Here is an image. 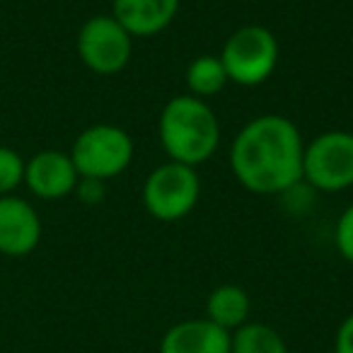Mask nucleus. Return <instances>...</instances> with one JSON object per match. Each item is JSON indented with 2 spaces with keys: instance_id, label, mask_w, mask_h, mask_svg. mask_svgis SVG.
Wrapping results in <instances>:
<instances>
[{
  "instance_id": "obj_1",
  "label": "nucleus",
  "mask_w": 353,
  "mask_h": 353,
  "mask_svg": "<svg viewBox=\"0 0 353 353\" xmlns=\"http://www.w3.org/2000/svg\"><path fill=\"white\" fill-rule=\"evenodd\" d=\"M305 141L283 114H261L232 138L228 162L240 187L259 196L288 194L303 182Z\"/></svg>"
},
{
  "instance_id": "obj_2",
  "label": "nucleus",
  "mask_w": 353,
  "mask_h": 353,
  "mask_svg": "<svg viewBox=\"0 0 353 353\" xmlns=\"http://www.w3.org/2000/svg\"><path fill=\"white\" fill-rule=\"evenodd\" d=\"M157 136L167 160L199 167L218 152L221 121L206 99L176 94L162 107Z\"/></svg>"
},
{
  "instance_id": "obj_3",
  "label": "nucleus",
  "mask_w": 353,
  "mask_h": 353,
  "mask_svg": "<svg viewBox=\"0 0 353 353\" xmlns=\"http://www.w3.org/2000/svg\"><path fill=\"white\" fill-rule=\"evenodd\" d=\"M218 59L230 83L240 88H256L264 85L279 68L281 46L269 27L242 25L225 39Z\"/></svg>"
},
{
  "instance_id": "obj_4",
  "label": "nucleus",
  "mask_w": 353,
  "mask_h": 353,
  "mask_svg": "<svg viewBox=\"0 0 353 353\" xmlns=\"http://www.w3.org/2000/svg\"><path fill=\"white\" fill-rule=\"evenodd\" d=\"M141 199L150 218L160 223H176L196 208L201 199V176L196 167L167 160L152 167L145 176Z\"/></svg>"
},
{
  "instance_id": "obj_5",
  "label": "nucleus",
  "mask_w": 353,
  "mask_h": 353,
  "mask_svg": "<svg viewBox=\"0 0 353 353\" xmlns=\"http://www.w3.org/2000/svg\"><path fill=\"white\" fill-rule=\"evenodd\" d=\"M68 152L80 176L109 182L128 170L136 145L126 128L117 123H94L78 133Z\"/></svg>"
},
{
  "instance_id": "obj_6",
  "label": "nucleus",
  "mask_w": 353,
  "mask_h": 353,
  "mask_svg": "<svg viewBox=\"0 0 353 353\" xmlns=\"http://www.w3.org/2000/svg\"><path fill=\"white\" fill-rule=\"evenodd\" d=\"M303 182L314 192L334 194L353 187V133L343 128L322 131L305 143Z\"/></svg>"
},
{
  "instance_id": "obj_7",
  "label": "nucleus",
  "mask_w": 353,
  "mask_h": 353,
  "mask_svg": "<svg viewBox=\"0 0 353 353\" xmlns=\"http://www.w3.org/2000/svg\"><path fill=\"white\" fill-rule=\"evenodd\" d=\"M75 49L88 70L97 75H117L133 56V37L109 15H92L83 22Z\"/></svg>"
},
{
  "instance_id": "obj_8",
  "label": "nucleus",
  "mask_w": 353,
  "mask_h": 353,
  "mask_svg": "<svg viewBox=\"0 0 353 353\" xmlns=\"http://www.w3.org/2000/svg\"><path fill=\"white\" fill-rule=\"evenodd\" d=\"M80 174L75 170L70 152L46 148L27 160L25 165V187L44 201H61L75 192Z\"/></svg>"
},
{
  "instance_id": "obj_9",
  "label": "nucleus",
  "mask_w": 353,
  "mask_h": 353,
  "mask_svg": "<svg viewBox=\"0 0 353 353\" xmlns=\"http://www.w3.org/2000/svg\"><path fill=\"white\" fill-rule=\"evenodd\" d=\"M41 218L27 199L0 196V254L27 256L41 242Z\"/></svg>"
},
{
  "instance_id": "obj_10",
  "label": "nucleus",
  "mask_w": 353,
  "mask_h": 353,
  "mask_svg": "<svg viewBox=\"0 0 353 353\" xmlns=\"http://www.w3.org/2000/svg\"><path fill=\"white\" fill-rule=\"evenodd\" d=\"M182 0H112V17L136 39L155 37L174 22Z\"/></svg>"
},
{
  "instance_id": "obj_11",
  "label": "nucleus",
  "mask_w": 353,
  "mask_h": 353,
  "mask_svg": "<svg viewBox=\"0 0 353 353\" xmlns=\"http://www.w3.org/2000/svg\"><path fill=\"white\" fill-rule=\"evenodd\" d=\"M160 353H230V332L206 317L184 319L165 332Z\"/></svg>"
},
{
  "instance_id": "obj_12",
  "label": "nucleus",
  "mask_w": 353,
  "mask_h": 353,
  "mask_svg": "<svg viewBox=\"0 0 353 353\" xmlns=\"http://www.w3.org/2000/svg\"><path fill=\"white\" fill-rule=\"evenodd\" d=\"M252 312V300L242 285L235 283H223L211 290L206 300V319L218 324L225 332H235L242 324L250 322Z\"/></svg>"
},
{
  "instance_id": "obj_13",
  "label": "nucleus",
  "mask_w": 353,
  "mask_h": 353,
  "mask_svg": "<svg viewBox=\"0 0 353 353\" xmlns=\"http://www.w3.org/2000/svg\"><path fill=\"white\" fill-rule=\"evenodd\" d=\"M184 83H187V90H189L187 94L206 99L208 102L211 97L221 94L230 80H228L225 68H223L221 59H218L216 54H203V56H196V59L187 65Z\"/></svg>"
},
{
  "instance_id": "obj_14",
  "label": "nucleus",
  "mask_w": 353,
  "mask_h": 353,
  "mask_svg": "<svg viewBox=\"0 0 353 353\" xmlns=\"http://www.w3.org/2000/svg\"><path fill=\"white\" fill-rule=\"evenodd\" d=\"M230 353H288V346L274 327L247 322L230 334Z\"/></svg>"
},
{
  "instance_id": "obj_15",
  "label": "nucleus",
  "mask_w": 353,
  "mask_h": 353,
  "mask_svg": "<svg viewBox=\"0 0 353 353\" xmlns=\"http://www.w3.org/2000/svg\"><path fill=\"white\" fill-rule=\"evenodd\" d=\"M27 160L10 145H0V196H10L25 184Z\"/></svg>"
},
{
  "instance_id": "obj_16",
  "label": "nucleus",
  "mask_w": 353,
  "mask_h": 353,
  "mask_svg": "<svg viewBox=\"0 0 353 353\" xmlns=\"http://www.w3.org/2000/svg\"><path fill=\"white\" fill-rule=\"evenodd\" d=\"M334 242L336 250L348 264H353V203L343 208V213L336 221V230H334Z\"/></svg>"
},
{
  "instance_id": "obj_17",
  "label": "nucleus",
  "mask_w": 353,
  "mask_h": 353,
  "mask_svg": "<svg viewBox=\"0 0 353 353\" xmlns=\"http://www.w3.org/2000/svg\"><path fill=\"white\" fill-rule=\"evenodd\" d=\"M73 194L85 203V206H97V203H102L104 196H107V182L90 179V176H80Z\"/></svg>"
},
{
  "instance_id": "obj_18",
  "label": "nucleus",
  "mask_w": 353,
  "mask_h": 353,
  "mask_svg": "<svg viewBox=\"0 0 353 353\" xmlns=\"http://www.w3.org/2000/svg\"><path fill=\"white\" fill-rule=\"evenodd\" d=\"M334 353H353V312L339 324L334 339Z\"/></svg>"
}]
</instances>
